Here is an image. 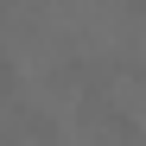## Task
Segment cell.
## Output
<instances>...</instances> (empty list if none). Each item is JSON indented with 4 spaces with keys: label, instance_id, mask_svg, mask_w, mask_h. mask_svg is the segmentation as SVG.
I'll return each instance as SVG.
<instances>
[{
    "label": "cell",
    "instance_id": "obj_1",
    "mask_svg": "<svg viewBox=\"0 0 146 146\" xmlns=\"http://www.w3.org/2000/svg\"><path fill=\"white\" fill-rule=\"evenodd\" d=\"M7 89H19V70H13V57H7V51H0V95H7Z\"/></svg>",
    "mask_w": 146,
    "mask_h": 146
},
{
    "label": "cell",
    "instance_id": "obj_2",
    "mask_svg": "<svg viewBox=\"0 0 146 146\" xmlns=\"http://www.w3.org/2000/svg\"><path fill=\"white\" fill-rule=\"evenodd\" d=\"M127 7H133V13H146V0H127Z\"/></svg>",
    "mask_w": 146,
    "mask_h": 146
}]
</instances>
